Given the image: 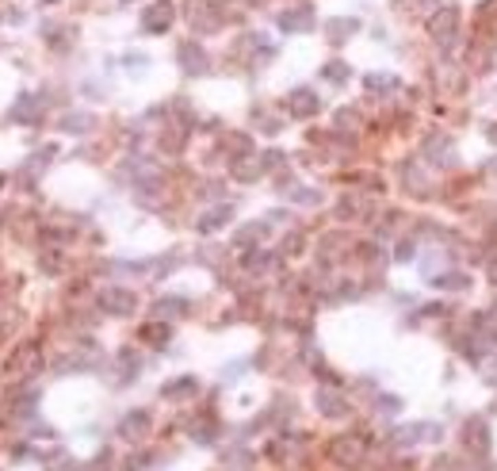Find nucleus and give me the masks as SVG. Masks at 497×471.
I'll use <instances>...</instances> for the list:
<instances>
[{
    "label": "nucleus",
    "mask_w": 497,
    "mask_h": 471,
    "mask_svg": "<svg viewBox=\"0 0 497 471\" xmlns=\"http://www.w3.org/2000/svg\"><path fill=\"white\" fill-rule=\"evenodd\" d=\"M455 31H459V8H440L436 16H428V35L436 43H455Z\"/></svg>",
    "instance_id": "f257e3e1"
},
{
    "label": "nucleus",
    "mask_w": 497,
    "mask_h": 471,
    "mask_svg": "<svg viewBox=\"0 0 497 471\" xmlns=\"http://www.w3.org/2000/svg\"><path fill=\"white\" fill-rule=\"evenodd\" d=\"M172 27V4L169 0H157V4H146L142 8V31L146 35H165Z\"/></svg>",
    "instance_id": "f03ea898"
},
{
    "label": "nucleus",
    "mask_w": 497,
    "mask_h": 471,
    "mask_svg": "<svg viewBox=\"0 0 497 471\" xmlns=\"http://www.w3.org/2000/svg\"><path fill=\"white\" fill-rule=\"evenodd\" d=\"M176 58H180V65H184L187 73H203V69H207V54H203V46L192 43V39L176 46Z\"/></svg>",
    "instance_id": "7ed1b4c3"
},
{
    "label": "nucleus",
    "mask_w": 497,
    "mask_h": 471,
    "mask_svg": "<svg viewBox=\"0 0 497 471\" xmlns=\"http://www.w3.org/2000/svg\"><path fill=\"white\" fill-rule=\"evenodd\" d=\"M310 23H314V8H310V4H299V8H291V12L279 16V27H284L287 35H291V31H310Z\"/></svg>",
    "instance_id": "20e7f679"
},
{
    "label": "nucleus",
    "mask_w": 497,
    "mask_h": 471,
    "mask_svg": "<svg viewBox=\"0 0 497 471\" xmlns=\"http://www.w3.org/2000/svg\"><path fill=\"white\" fill-rule=\"evenodd\" d=\"M318 107H321V100L314 96L310 89H299V92H291V116L306 119V116H314Z\"/></svg>",
    "instance_id": "39448f33"
},
{
    "label": "nucleus",
    "mask_w": 497,
    "mask_h": 471,
    "mask_svg": "<svg viewBox=\"0 0 497 471\" xmlns=\"http://www.w3.org/2000/svg\"><path fill=\"white\" fill-rule=\"evenodd\" d=\"M356 31H360V19H329V23H325L329 43H345V39L356 35Z\"/></svg>",
    "instance_id": "423d86ee"
},
{
    "label": "nucleus",
    "mask_w": 497,
    "mask_h": 471,
    "mask_svg": "<svg viewBox=\"0 0 497 471\" xmlns=\"http://www.w3.org/2000/svg\"><path fill=\"white\" fill-rule=\"evenodd\" d=\"M187 16H192V27H196V31H214V27H218V16L207 12L203 0H192V12H187Z\"/></svg>",
    "instance_id": "0eeeda50"
},
{
    "label": "nucleus",
    "mask_w": 497,
    "mask_h": 471,
    "mask_svg": "<svg viewBox=\"0 0 497 471\" xmlns=\"http://www.w3.org/2000/svg\"><path fill=\"white\" fill-rule=\"evenodd\" d=\"M104 307H111L115 314H126V311H134V295L130 292H119V287H111V292H104Z\"/></svg>",
    "instance_id": "6e6552de"
},
{
    "label": "nucleus",
    "mask_w": 497,
    "mask_h": 471,
    "mask_svg": "<svg viewBox=\"0 0 497 471\" xmlns=\"http://www.w3.org/2000/svg\"><path fill=\"white\" fill-rule=\"evenodd\" d=\"M226 215H230V207H218V211H211L207 219H199V230H214V226H222Z\"/></svg>",
    "instance_id": "1a4fd4ad"
},
{
    "label": "nucleus",
    "mask_w": 497,
    "mask_h": 471,
    "mask_svg": "<svg viewBox=\"0 0 497 471\" xmlns=\"http://www.w3.org/2000/svg\"><path fill=\"white\" fill-rule=\"evenodd\" d=\"M142 338L150 341V345H165V341H169V326H146Z\"/></svg>",
    "instance_id": "9d476101"
},
{
    "label": "nucleus",
    "mask_w": 497,
    "mask_h": 471,
    "mask_svg": "<svg viewBox=\"0 0 497 471\" xmlns=\"http://www.w3.org/2000/svg\"><path fill=\"white\" fill-rule=\"evenodd\" d=\"M146 421H150L146 414H130V418L123 421V433L126 437H138V429H146Z\"/></svg>",
    "instance_id": "9b49d317"
},
{
    "label": "nucleus",
    "mask_w": 497,
    "mask_h": 471,
    "mask_svg": "<svg viewBox=\"0 0 497 471\" xmlns=\"http://www.w3.org/2000/svg\"><path fill=\"white\" fill-rule=\"evenodd\" d=\"M321 77H329V80H345V77H348V69H345V62H329L325 69H321Z\"/></svg>",
    "instance_id": "f8f14e48"
},
{
    "label": "nucleus",
    "mask_w": 497,
    "mask_h": 471,
    "mask_svg": "<svg viewBox=\"0 0 497 471\" xmlns=\"http://www.w3.org/2000/svg\"><path fill=\"white\" fill-rule=\"evenodd\" d=\"M394 85H398V80L382 77V73H371V77H367V89H394Z\"/></svg>",
    "instance_id": "ddd939ff"
},
{
    "label": "nucleus",
    "mask_w": 497,
    "mask_h": 471,
    "mask_svg": "<svg viewBox=\"0 0 497 471\" xmlns=\"http://www.w3.org/2000/svg\"><path fill=\"white\" fill-rule=\"evenodd\" d=\"M184 391H196V380H180V383H169L165 395H184Z\"/></svg>",
    "instance_id": "4468645a"
},
{
    "label": "nucleus",
    "mask_w": 497,
    "mask_h": 471,
    "mask_svg": "<svg viewBox=\"0 0 497 471\" xmlns=\"http://www.w3.org/2000/svg\"><path fill=\"white\" fill-rule=\"evenodd\" d=\"M65 131H89V116H69L65 119Z\"/></svg>",
    "instance_id": "2eb2a0df"
},
{
    "label": "nucleus",
    "mask_w": 497,
    "mask_h": 471,
    "mask_svg": "<svg viewBox=\"0 0 497 471\" xmlns=\"http://www.w3.org/2000/svg\"><path fill=\"white\" fill-rule=\"evenodd\" d=\"M421 8L432 12V8H448V0H421Z\"/></svg>",
    "instance_id": "dca6fc26"
},
{
    "label": "nucleus",
    "mask_w": 497,
    "mask_h": 471,
    "mask_svg": "<svg viewBox=\"0 0 497 471\" xmlns=\"http://www.w3.org/2000/svg\"><path fill=\"white\" fill-rule=\"evenodd\" d=\"M394 4H406V0H394Z\"/></svg>",
    "instance_id": "f3484780"
},
{
    "label": "nucleus",
    "mask_w": 497,
    "mask_h": 471,
    "mask_svg": "<svg viewBox=\"0 0 497 471\" xmlns=\"http://www.w3.org/2000/svg\"><path fill=\"white\" fill-rule=\"evenodd\" d=\"M123 4H130V0H123Z\"/></svg>",
    "instance_id": "a211bd4d"
},
{
    "label": "nucleus",
    "mask_w": 497,
    "mask_h": 471,
    "mask_svg": "<svg viewBox=\"0 0 497 471\" xmlns=\"http://www.w3.org/2000/svg\"><path fill=\"white\" fill-rule=\"evenodd\" d=\"M494 173H497V165H494Z\"/></svg>",
    "instance_id": "6ab92c4d"
}]
</instances>
